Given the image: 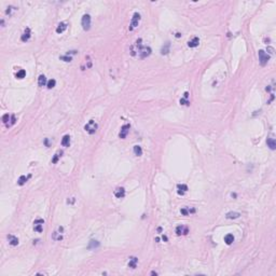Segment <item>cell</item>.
<instances>
[{
  "label": "cell",
  "instance_id": "obj_1",
  "mask_svg": "<svg viewBox=\"0 0 276 276\" xmlns=\"http://www.w3.org/2000/svg\"><path fill=\"white\" fill-rule=\"evenodd\" d=\"M97 127H98V125L94 120H90V121L85 124L84 129H85V132H87L90 135H93L96 133V131H97Z\"/></svg>",
  "mask_w": 276,
  "mask_h": 276
},
{
  "label": "cell",
  "instance_id": "obj_2",
  "mask_svg": "<svg viewBox=\"0 0 276 276\" xmlns=\"http://www.w3.org/2000/svg\"><path fill=\"white\" fill-rule=\"evenodd\" d=\"M258 55H259L260 64H261L262 66H265V65L267 64V62H269V59H270V55L267 53H265L263 50H260L259 52H258Z\"/></svg>",
  "mask_w": 276,
  "mask_h": 276
},
{
  "label": "cell",
  "instance_id": "obj_3",
  "mask_svg": "<svg viewBox=\"0 0 276 276\" xmlns=\"http://www.w3.org/2000/svg\"><path fill=\"white\" fill-rule=\"evenodd\" d=\"M140 22V14L139 13H134V15H133L132 17V21H131V25H129V30H133L134 28H136L138 24H139Z\"/></svg>",
  "mask_w": 276,
  "mask_h": 276
},
{
  "label": "cell",
  "instance_id": "obj_4",
  "mask_svg": "<svg viewBox=\"0 0 276 276\" xmlns=\"http://www.w3.org/2000/svg\"><path fill=\"white\" fill-rule=\"evenodd\" d=\"M81 24H82V27L84 30H88L91 28V16L88 14H85L83 15L82 17V21H81Z\"/></svg>",
  "mask_w": 276,
  "mask_h": 276
},
{
  "label": "cell",
  "instance_id": "obj_5",
  "mask_svg": "<svg viewBox=\"0 0 276 276\" xmlns=\"http://www.w3.org/2000/svg\"><path fill=\"white\" fill-rule=\"evenodd\" d=\"M150 54H151V49L149 46H144V48H141L139 50V52H138V55H139L140 58H146Z\"/></svg>",
  "mask_w": 276,
  "mask_h": 276
},
{
  "label": "cell",
  "instance_id": "obj_6",
  "mask_svg": "<svg viewBox=\"0 0 276 276\" xmlns=\"http://www.w3.org/2000/svg\"><path fill=\"white\" fill-rule=\"evenodd\" d=\"M129 127H131V126H129V124H125V125L122 126L121 131H120V133H119V137L122 138V139H124V138L127 136V134H128Z\"/></svg>",
  "mask_w": 276,
  "mask_h": 276
},
{
  "label": "cell",
  "instance_id": "obj_7",
  "mask_svg": "<svg viewBox=\"0 0 276 276\" xmlns=\"http://www.w3.org/2000/svg\"><path fill=\"white\" fill-rule=\"evenodd\" d=\"M30 29L29 28H26L25 29V32H23V35H22V37H21V40L22 41H24V42H26V41H28L29 40V38H30Z\"/></svg>",
  "mask_w": 276,
  "mask_h": 276
},
{
  "label": "cell",
  "instance_id": "obj_8",
  "mask_svg": "<svg viewBox=\"0 0 276 276\" xmlns=\"http://www.w3.org/2000/svg\"><path fill=\"white\" fill-rule=\"evenodd\" d=\"M188 233V228L183 225H178L176 228V234L177 235H181V234H187Z\"/></svg>",
  "mask_w": 276,
  "mask_h": 276
},
{
  "label": "cell",
  "instance_id": "obj_9",
  "mask_svg": "<svg viewBox=\"0 0 276 276\" xmlns=\"http://www.w3.org/2000/svg\"><path fill=\"white\" fill-rule=\"evenodd\" d=\"M124 195H125V190H124L123 188H118L114 191V196L118 197V199H121V197H123Z\"/></svg>",
  "mask_w": 276,
  "mask_h": 276
},
{
  "label": "cell",
  "instance_id": "obj_10",
  "mask_svg": "<svg viewBox=\"0 0 276 276\" xmlns=\"http://www.w3.org/2000/svg\"><path fill=\"white\" fill-rule=\"evenodd\" d=\"M8 239H9V244L12 246H16L19 244V238L14 235H8Z\"/></svg>",
  "mask_w": 276,
  "mask_h": 276
},
{
  "label": "cell",
  "instance_id": "obj_11",
  "mask_svg": "<svg viewBox=\"0 0 276 276\" xmlns=\"http://www.w3.org/2000/svg\"><path fill=\"white\" fill-rule=\"evenodd\" d=\"M137 263H138V259L136 257H131L129 258V261H128V266L131 269H135L137 266Z\"/></svg>",
  "mask_w": 276,
  "mask_h": 276
},
{
  "label": "cell",
  "instance_id": "obj_12",
  "mask_svg": "<svg viewBox=\"0 0 276 276\" xmlns=\"http://www.w3.org/2000/svg\"><path fill=\"white\" fill-rule=\"evenodd\" d=\"M200 44V39L197 37H194L192 40H190L188 42V45L190 46V48H195V46H197Z\"/></svg>",
  "mask_w": 276,
  "mask_h": 276
},
{
  "label": "cell",
  "instance_id": "obj_13",
  "mask_svg": "<svg viewBox=\"0 0 276 276\" xmlns=\"http://www.w3.org/2000/svg\"><path fill=\"white\" fill-rule=\"evenodd\" d=\"M266 144H267V146L270 147L271 150H275V149H276V141H275L274 138H267Z\"/></svg>",
  "mask_w": 276,
  "mask_h": 276
},
{
  "label": "cell",
  "instance_id": "obj_14",
  "mask_svg": "<svg viewBox=\"0 0 276 276\" xmlns=\"http://www.w3.org/2000/svg\"><path fill=\"white\" fill-rule=\"evenodd\" d=\"M239 216H241V213L237 212H230L226 213L225 217L228 218V219H236V218H238Z\"/></svg>",
  "mask_w": 276,
  "mask_h": 276
},
{
  "label": "cell",
  "instance_id": "obj_15",
  "mask_svg": "<svg viewBox=\"0 0 276 276\" xmlns=\"http://www.w3.org/2000/svg\"><path fill=\"white\" fill-rule=\"evenodd\" d=\"M66 28H67L66 23H59L58 26L56 27V32H57V33H62V32H64L65 30H66Z\"/></svg>",
  "mask_w": 276,
  "mask_h": 276
},
{
  "label": "cell",
  "instance_id": "obj_16",
  "mask_svg": "<svg viewBox=\"0 0 276 276\" xmlns=\"http://www.w3.org/2000/svg\"><path fill=\"white\" fill-rule=\"evenodd\" d=\"M70 145V136L69 135H65L62 139V146L63 147H69Z\"/></svg>",
  "mask_w": 276,
  "mask_h": 276
},
{
  "label": "cell",
  "instance_id": "obj_17",
  "mask_svg": "<svg viewBox=\"0 0 276 276\" xmlns=\"http://www.w3.org/2000/svg\"><path fill=\"white\" fill-rule=\"evenodd\" d=\"M38 84H39V86H44L45 84H48V83H46V78L44 74H41L40 77L38 78Z\"/></svg>",
  "mask_w": 276,
  "mask_h": 276
},
{
  "label": "cell",
  "instance_id": "obj_18",
  "mask_svg": "<svg viewBox=\"0 0 276 276\" xmlns=\"http://www.w3.org/2000/svg\"><path fill=\"white\" fill-rule=\"evenodd\" d=\"M224 242L226 245H231L234 242V236L232 235V234H226V235L224 236Z\"/></svg>",
  "mask_w": 276,
  "mask_h": 276
},
{
  "label": "cell",
  "instance_id": "obj_19",
  "mask_svg": "<svg viewBox=\"0 0 276 276\" xmlns=\"http://www.w3.org/2000/svg\"><path fill=\"white\" fill-rule=\"evenodd\" d=\"M25 75H26V71L24 69H20L19 71L15 74V77H16L17 79H23V78H25Z\"/></svg>",
  "mask_w": 276,
  "mask_h": 276
},
{
  "label": "cell",
  "instance_id": "obj_20",
  "mask_svg": "<svg viewBox=\"0 0 276 276\" xmlns=\"http://www.w3.org/2000/svg\"><path fill=\"white\" fill-rule=\"evenodd\" d=\"M134 153L137 155V157H140V155L142 154L141 147H139V146H134Z\"/></svg>",
  "mask_w": 276,
  "mask_h": 276
},
{
  "label": "cell",
  "instance_id": "obj_21",
  "mask_svg": "<svg viewBox=\"0 0 276 276\" xmlns=\"http://www.w3.org/2000/svg\"><path fill=\"white\" fill-rule=\"evenodd\" d=\"M170 42H167V43H166V44H165V46L163 45L162 50H161V53H162V54H167L168 52H170Z\"/></svg>",
  "mask_w": 276,
  "mask_h": 276
},
{
  "label": "cell",
  "instance_id": "obj_22",
  "mask_svg": "<svg viewBox=\"0 0 276 276\" xmlns=\"http://www.w3.org/2000/svg\"><path fill=\"white\" fill-rule=\"evenodd\" d=\"M62 154H63V152H62V151H58V152H56L55 155H54V158L52 159V163H57V161H58V159L62 157Z\"/></svg>",
  "mask_w": 276,
  "mask_h": 276
},
{
  "label": "cell",
  "instance_id": "obj_23",
  "mask_svg": "<svg viewBox=\"0 0 276 276\" xmlns=\"http://www.w3.org/2000/svg\"><path fill=\"white\" fill-rule=\"evenodd\" d=\"M26 181H27L26 176H21L19 178V180H17V184H19V186H23V184L26 183Z\"/></svg>",
  "mask_w": 276,
  "mask_h": 276
},
{
  "label": "cell",
  "instance_id": "obj_24",
  "mask_svg": "<svg viewBox=\"0 0 276 276\" xmlns=\"http://www.w3.org/2000/svg\"><path fill=\"white\" fill-rule=\"evenodd\" d=\"M55 84H56V81L54 79H51L50 81H48V88H53L54 86H55Z\"/></svg>",
  "mask_w": 276,
  "mask_h": 276
},
{
  "label": "cell",
  "instance_id": "obj_25",
  "mask_svg": "<svg viewBox=\"0 0 276 276\" xmlns=\"http://www.w3.org/2000/svg\"><path fill=\"white\" fill-rule=\"evenodd\" d=\"M33 229H35L36 232H39V233H41V232H42V230H43L42 224H35V226H33Z\"/></svg>",
  "mask_w": 276,
  "mask_h": 276
},
{
  "label": "cell",
  "instance_id": "obj_26",
  "mask_svg": "<svg viewBox=\"0 0 276 276\" xmlns=\"http://www.w3.org/2000/svg\"><path fill=\"white\" fill-rule=\"evenodd\" d=\"M9 120H10V116H9V113L3 114V117H2V122H3L4 124H7V125H8V122H9Z\"/></svg>",
  "mask_w": 276,
  "mask_h": 276
},
{
  "label": "cell",
  "instance_id": "obj_27",
  "mask_svg": "<svg viewBox=\"0 0 276 276\" xmlns=\"http://www.w3.org/2000/svg\"><path fill=\"white\" fill-rule=\"evenodd\" d=\"M178 190L179 191H182V192H186L188 190V187L186 184H178Z\"/></svg>",
  "mask_w": 276,
  "mask_h": 276
},
{
  "label": "cell",
  "instance_id": "obj_28",
  "mask_svg": "<svg viewBox=\"0 0 276 276\" xmlns=\"http://www.w3.org/2000/svg\"><path fill=\"white\" fill-rule=\"evenodd\" d=\"M180 212H181V215H183V216H188L190 213L189 212V208H181Z\"/></svg>",
  "mask_w": 276,
  "mask_h": 276
},
{
  "label": "cell",
  "instance_id": "obj_29",
  "mask_svg": "<svg viewBox=\"0 0 276 276\" xmlns=\"http://www.w3.org/2000/svg\"><path fill=\"white\" fill-rule=\"evenodd\" d=\"M61 59H63L64 62H67V63H68V62H71L72 58L69 55H66V56H61Z\"/></svg>",
  "mask_w": 276,
  "mask_h": 276
},
{
  "label": "cell",
  "instance_id": "obj_30",
  "mask_svg": "<svg viewBox=\"0 0 276 276\" xmlns=\"http://www.w3.org/2000/svg\"><path fill=\"white\" fill-rule=\"evenodd\" d=\"M33 224H44V220L43 219H36L33 221Z\"/></svg>",
  "mask_w": 276,
  "mask_h": 276
},
{
  "label": "cell",
  "instance_id": "obj_31",
  "mask_svg": "<svg viewBox=\"0 0 276 276\" xmlns=\"http://www.w3.org/2000/svg\"><path fill=\"white\" fill-rule=\"evenodd\" d=\"M98 242H96V241H92L91 242V245H90V248H92V247H97L98 246Z\"/></svg>",
  "mask_w": 276,
  "mask_h": 276
},
{
  "label": "cell",
  "instance_id": "obj_32",
  "mask_svg": "<svg viewBox=\"0 0 276 276\" xmlns=\"http://www.w3.org/2000/svg\"><path fill=\"white\" fill-rule=\"evenodd\" d=\"M180 104L181 105H189V101L186 99V98H181L180 99Z\"/></svg>",
  "mask_w": 276,
  "mask_h": 276
},
{
  "label": "cell",
  "instance_id": "obj_33",
  "mask_svg": "<svg viewBox=\"0 0 276 276\" xmlns=\"http://www.w3.org/2000/svg\"><path fill=\"white\" fill-rule=\"evenodd\" d=\"M15 122H16V118H15V116H12L11 117V123H10V126L13 125V124H15Z\"/></svg>",
  "mask_w": 276,
  "mask_h": 276
},
{
  "label": "cell",
  "instance_id": "obj_34",
  "mask_svg": "<svg viewBox=\"0 0 276 276\" xmlns=\"http://www.w3.org/2000/svg\"><path fill=\"white\" fill-rule=\"evenodd\" d=\"M267 51H269L270 54H273V53H274V49L271 48V46H267Z\"/></svg>",
  "mask_w": 276,
  "mask_h": 276
},
{
  "label": "cell",
  "instance_id": "obj_35",
  "mask_svg": "<svg viewBox=\"0 0 276 276\" xmlns=\"http://www.w3.org/2000/svg\"><path fill=\"white\" fill-rule=\"evenodd\" d=\"M188 97H189V93L188 92H186L183 94V98H186V99H188Z\"/></svg>",
  "mask_w": 276,
  "mask_h": 276
},
{
  "label": "cell",
  "instance_id": "obj_36",
  "mask_svg": "<svg viewBox=\"0 0 276 276\" xmlns=\"http://www.w3.org/2000/svg\"><path fill=\"white\" fill-rule=\"evenodd\" d=\"M74 202V197H71V200H68V201H67V203H68V204H69V203H70V204H72Z\"/></svg>",
  "mask_w": 276,
  "mask_h": 276
},
{
  "label": "cell",
  "instance_id": "obj_37",
  "mask_svg": "<svg viewBox=\"0 0 276 276\" xmlns=\"http://www.w3.org/2000/svg\"><path fill=\"white\" fill-rule=\"evenodd\" d=\"M162 238H163V241H165V242H167V237H166L165 235H163L162 236Z\"/></svg>",
  "mask_w": 276,
  "mask_h": 276
},
{
  "label": "cell",
  "instance_id": "obj_38",
  "mask_svg": "<svg viewBox=\"0 0 276 276\" xmlns=\"http://www.w3.org/2000/svg\"><path fill=\"white\" fill-rule=\"evenodd\" d=\"M151 275H155V276H157L158 273H157V272H151Z\"/></svg>",
  "mask_w": 276,
  "mask_h": 276
},
{
  "label": "cell",
  "instance_id": "obj_39",
  "mask_svg": "<svg viewBox=\"0 0 276 276\" xmlns=\"http://www.w3.org/2000/svg\"><path fill=\"white\" fill-rule=\"evenodd\" d=\"M176 37L179 38V37H181V35H180V33H176Z\"/></svg>",
  "mask_w": 276,
  "mask_h": 276
},
{
  "label": "cell",
  "instance_id": "obj_40",
  "mask_svg": "<svg viewBox=\"0 0 276 276\" xmlns=\"http://www.w3.org/2000/svg\"><path fill=\"white\" fill-rule=\"evenodd\" d=\"M155 242H158V243H159V242H160V238L157 237V238H155Z\"/></svg>",
  "mask_w": 276,
  "mask_h": 276
}]
</instances>
